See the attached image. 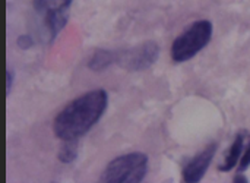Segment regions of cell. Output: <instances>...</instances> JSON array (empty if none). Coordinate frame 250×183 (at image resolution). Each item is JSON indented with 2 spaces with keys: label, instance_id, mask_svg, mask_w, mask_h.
Segmentation results:
<instances>
[{
  "label": "cell",
  "instance_id": "6da1fadb",
  "mask_svg": "<svg viewBox=\"0 0 250 183\" xmlns=\"http://www.w3.org/2000/svg\"><path fill=\"white\" fill-rule=\"evenodd\" d=\"M108 95L104 90L89 91L70 101L54 119V135L62 141L79 139L98 123L107 110Z\"/></svg>",
  "mask_w": 250,
  "mask_h": 183
},
{
  "label": "cell",
  "instance_id": "7a4b0ae2",
  "mask_svg": "<svg viewBox=\"0 0 250 183\" xmlns=\"http://www.w3.org/2000/svg\"><path fill=\"white\" fill-rule=\"evenodd\" d=\"M148 172V157L144 153H130L110 161L104 169L100 182L139 183Z\"/></svg>",
  "mask_w": 250,
  "mask_h": 183
},
{
  "label": "cell",
  "instance_id": "3957f363",
  "mask_svg": "<svg viewBox=\"0 0 250 183\" xmlns=\"http://www.w3.org/2000/svg\"><path fill=\"white\" fill-rule=\"evenodd\" d=\"M212 23L209 21H198L189 29L180 34L171 44V59L176 63H183L193 59L211 41Z\"/></svg>",
  "mask_w": 250,
  "mask_h": 183
},
{
  "label": "cell",
  "instance_id": "277c9868",
  "mask_svg": "<svg viewBox=\"0 0 250 183\" xmlns=\"http://www.w3.org/2000/svg\"><path fill=\"white\" fill-rule=\"evenodd\" d=\"M160 56V47L155 41H145L135 47L117 51V65L129 72H142L149 69Z\"/></svg>",
  "mask_w": 250,
  "mask_h": 183
},
{
  "label": "cell",
  "instance_id": "5b68a950",
  "mask_svg": "<svg viewBox=\"0 0 250 183\" xmlns=\"http://www.w3.org/2000/svg\"><path fill=\"white\" fill-rule=\"evenodd\" d=\"M217 144H209L202 153H199L198 156H195L183 169V181L186 183H198L202 181V178L205 176L215 153H217Z\"/></svg>",
  "mask_w": 250,
  "mask_h": 183
},
{
  "label": "cell",
  "instance_id": "8992f818",
  "mask_svg": "<svg viewBox=\"0 0 250 183\" xmlns=\"http://www.w3.org/2000/svg\"><path fill=\"white\" fill-rule=\"evenodd\" d=\"M117 62V51L100 48L88 60V68L94 72H103Z\"/></svg>",
  "mask_w": 250,
  "mask_h": 183
},
{
  "label": "cell",
  "instance_id": "52a82bcc",
  "mask_svg": "<svg viewBox=\"0 0 250 183\" xmlns=\"http://www.w3.org/2000/svg\"><path fill=\"white\" fill-rule=\"evenodd\" d=\"M67 21H69V9L54 10V12H50V13L44 15V22H45V26H47V29L50 32L51 40H54L59 35V32L67 23Z\"/></svg>",
  "mask_w": 250,
  "mask_h": 183
},
{
  "label": "cell",
  "instance_id": "ba28073f",
  "mask_svg": "<svg viewBox=\"0 0 250 183\" xmlns=\"http://www.w3.org/2000/svg\"><path fill=\"white\" fill-rule=\"evenodd\" d=\"M243 142H245L243 135H237L234 142L230 147V151L227 154L226 161L220 166L221 172H230V170H233L237 166V163H239V160H240V157L243 154V145H245Z\"/></svg>",
  "mask_w": 250,
  "mask_h": 183
},
{
  "label": "cell",
  "instance_id": "9c48e42d",
  "mask_svg": "<svg viewBox=\"0 0 250 183\" xmlns=\"http://www.w3.org/2000/svg\"><path fill=\"white\" fill-rule=\"evenodd\" d=\"M73 0H34V9L40 15H47L54 10L69 9Z\"/></svg>",
  "mask_w": 250,
  "mask_h": 183
},
{
  "label": "cell",
  "instance_id": "30bf717a",
  "mask_svg": "<svg viewBox=\"0 0 250 183\" xmlns=\"http://www.w3.org/2000/svg\"><path fill=\"white\" fill-rule=\"evenodd\" d=\"M78 154H79V142H78V139L63 141V145L59 150L57 159L63 164H70L78 159Z\"/></svg>",
  "mask_w": 250,
  "mask_h": 183
},
{
  "label": "cell",
  "instance_id": "8fae6325",
  "mask_svg": "<svg viewBox=\"0 0 250 183\" xmlns=\"http://www.w3.org/2000/svg\"><path fill=\"white\" fill-rule=\"evenodd\" d=\"M16 44H18V47H19V48H22V50H28V48H31V47H32L34 41H32V38H31L29 35H21V37H18Z\"/></svg>",
  "mask_w": 250,
  "mask_h": 183
},
{
  "label": "cell",
  "instance_id": "7c38bea8",
  "mask_svg": "<svg viewBox=\"0 0 250 183\" xmlns=\"http://www.w3.org/2000/svg\"><path fill=\"white\" fill-rule=\"evenodd\" d=\"M250 166V144L246 150V153L243 154V159L240 161V167H239V172H245L246 169H249Z\"/></svg>",
  "mask_w": 250,
  "mask_h": 183
},
{
  "label": "cell",
  "instance_id": "4fadbf2b",
  "mask_svg": "<svg viewBox=\"0 0 250 183\" xmlns=\"http://www.w3.org/2000/svg\"><path fill=\"white\" fill-rule=\"evenodd\" d=\"M12 87H13V70L7 69V73H6V92H7V95L10 94Z\"/></svg>",
  "mask_w": 250,
  "mask_h": 183
},
{
  "label": "cell",
  "instance_id": "5bb4252c",
  "mask_svg": "<svg viewBox=\"0 0 250 183\" xmlns=\"http://www.w3.org/2000/svg\"><path fill=\"white\" fill-rule=\"evenodd\" d=\"M233 182H243V183H248V179H246V178H243V176H236V178H234V181H233Z\"/></svg>",
  "mask_w": 250,
  "mask_h": 183
}]
</instances>
